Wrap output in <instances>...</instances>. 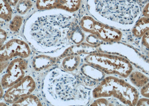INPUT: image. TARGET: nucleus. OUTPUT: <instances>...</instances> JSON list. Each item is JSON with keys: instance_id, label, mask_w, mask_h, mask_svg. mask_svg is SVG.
<instances>
[{"instance_id": "f257e3e1", "label": "nucleus", "mask_w": 149, "mask_h": 106, "mask_svg": "<svg viewBox=\"0 0 149 106\" xmlns=\"http://www.w3.org/2000/svg\"><path fill=\"white\" fill-rule=\"evenodd\" d=\"M95 11L102 17L124 23L132 22L141 14L136 0H95Z\"/></svg>"}, {"instance_id": "f03ea898", "label": "nucleus", "mask_w": 149, "mask_h": 106, "mask_svg": "<svg viewBox=\"0 0 149 106\" xmlns=\"http://www.w3.org/2000/svg\"><path fill=\"white\" fill-rule=\"evenodd\" d=\"M80 24L84 31L94 34L105 41L116 42L122 37V33L119 30L103 24L90 16L82 17Z\"/></svg>"}, {"instance_id": "7ed1b4c3", "label": "nucleus", "mask_w": 149, "mask_h": 106, "mask_svg": "<svg viewBox=\"0 0 149 106\" xmlns=\"http://www.w3.org/2000/svg\"><path fill=\"white\" fill-rule=\"evenodd\" d=\"M58 9L74 12L80 7L82 0H58Z\"/></svg>"}, {"instance_id": "20e7f679", "label": "nucleus", "mask_w": 149, "mask_h": 106, "mask_svg": "<svg viewBox=\"0 0 149 106\" xmlns=\"http://www.w3.org/2000/svg\"><path fill=\"white\" fill-rule=\"evenodd\" d=\"M7 0H0V16L1 19L9 21L11 19L13 10Z\"/></svg>"}, {"instance_id": "39448f33", "label": "nucleus", "mask_w": 149, "mask_h": 106, "mask_svg": "<svg viewBox=\"0 0 149 106\" xmlns=\"http://www.w3.org/2000/svg\"><path fill=\"white\" fill-rule=\"evenodd\" d=\"M58 0H37L36 7L42 11L58 9Z\"/></svg>"}, {"instance_id": "423d86ee", "label": "nucleus", "mask_w": 149, "mask_h": 106, "mask_svg": "<svg viewBox=\"0 0 149 106\" xmlns=\"http://www.w3.org/2000/svg\"><path fill=\"white\" fill-rule=\"evenodd\" d=\"M16 6L18 14L24 15L30 11L33 8V3L31 0H19Z\"/></svg>"}, {"instance_id": "0eeeda50", "label": "nucleus", "mask_w": 149, "mask_h": 106, "mask_svg": "<svg viewBox=\"0 0 149 106\" xmlns=\"http://www.w3.org/2000/svg\"><path fill=\"white\" fill-rule=\"evenodd\" d=\"M23 18L21 16L16 15L10 22L9 28L12 31L17 32L19 30L23 22Z\"/></svg>"}, {"instance_id": "6e6552de", "label": "nucleus", "mask_w": 149, "mask_h": 106, "mask_svg": "<svg viewBox=\"0 0 149 106\" xmlns=\"http://www.w3.org/2000/svg\"><path fill=\"white\" fill-rule=\"evenodd\" d=\"M136 80L134 82V83L138 87H143L148 82V78L146 76L139 72H136Z\"/></svg>"}, {"instance_id": "1a4fd4ad", "label": "nucleus", "mask_w": 149, "mask_h": 106, "mask_svg": "<svg viewBox=\"0 0 149 106\" xmlns=\"http://www.w3.org/2000/svg\"><path fill=\"white\" fill-rule=\"evenodd\" d=\"M142 37V44L149 50V31L145 33Z\"/></svg>"}, {"instance_id": "9d476101", "label": "nucleus", "mask_w": 149, "mask_h": 106, "mask_svg": "<svg viewBox=\"0 0 149 106\" xmlns=\"http://www.w3.org/2000/svg\"><path fill=\"white\" fill-rule=\"evenodd\" d=\"M141 93L143 96L149 98V82L143 86L141 90Z\"/></svg>"}, {"instance_id": "9b49d317", "label": "nucleus", "mask_w": 149, "mask_h": 106, "mask_svg": "<svg viewBox=\"0 0 149 106\" xmlns=\"http://www.w3.org/2000/svg\"><path fill=\"white\" fill-rule=\"evenodd\" d=\"M142 14L143 16L149 18V2L143 7L142 10Z\"/></svg>"}, {"instance_id": "f8f14e48", "label": "nucleus", "mask_w": 149, "mask_h": 106, "mask_svg": "<svg viewBox=\"0 0 149 106\" xmlns=\"http://www.w3.org/2000/svg\"><path fill=\"white\" fill-rule=\"evenodd\" d=\"M138 105L149 106V99H142L138 102Z\"/></svg>"}, {"instance_id": "ddd939ff", "label": "nucleus", "mask_w": 149, "mask_h": 106, "mask_svg": "<svg viewBox=\"0 0 149 106\" xmlns=\"http://www.w3.org/2000/svg\"><path fill=\"white\" fill-rule=\"evenodd\" d=\"M6 38V33L4 30L1 29V43L3 42Z\"/></svg>"}, {"instance_id": "4468645a", "label": "nucleus", "mask_w": 149, "mask_h": 106, "mask_svg": "<svg viewBox=\"0 0 149 106\" xmlns=\"http://www.w3.org/2000/svg\"><path fill=\"white\" fill-rule=\"evenodd\" d=\"M140 6L144 7L145 5L148 2L149 0H136Z\"/></svg>"}, {"instance_id": "2eb2a0df", "label": "nucleus", "mask_w": 149, "mask_h": 106, "mask_svg": "<svg viewBox=\"0 0 149 106\" xmlns=\"http://www.w3.org/2000/svg\"><path fill=\"white\" fill-rule=\"evenodd\" d=\"M7 1L12 6H16L19 0H7Z\"/></svg>"}, {"instance_id": "dca6fc26", "label": "nucleus", "mask_w": 149, "mask_h": 106, "mask_svg": "<svg viewBox=\"0 0 149 106\" xmlns=\"http://www.w3.org/2000/svg\"><path fill=\"white\" fill-rule=\"evenodd\" d=\"M147 55L148 56V58H149V51H148V52L147 53Z\"/></svg>"}, {"instance_id": "f3484780", "label": "nucleus", "mask_w": 149, "mask_h": 106, "mask_svg": "<svg viewBox=\"0 0 149 106\" xmlns=\"http://www.w3.org/2000/svg\"><path fill=\"white\" fill-rule=\"evenodd\" d=\"M66 55V54H63V55H64V56H65V55Z\"/></svg>"}, {"instance_id": "a211bd4d", "label": "nucleus", "mask_w": 149, "mask_h": 106, "mask_svg": "<svg viewBox=\"0 0 149 106\" xmlns=\"http://www.w3.org/2000/svg\"><path fill=\"white\" fill-rule=\"evenodd\" d=\"M54 62H55V61H53V63H54Z\"/></svg>"}]
</instances>
